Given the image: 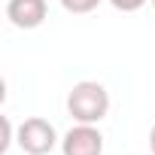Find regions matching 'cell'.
I'll return each instance as SVG.
<instances>
[{"label": "cell", "instance_id": "1", "mask_svg": "<svg viewBox=\"0 0 155 155\" xmlns=\"http://www.w3.org/2000/svg\"><path fill=\"white\" fill-rule=\"evenodd\" d=\"M67 113L73 122H82V125H97L107 119L110 113V91L94 82V79H82L76 82L67 91Z\"/></svg>", "mask_w": 155, "mask_h": 155}, {"label": "cell", "instance_id": "2", "mask_svg": "<svg viewBox=\"0 0 155 155\" xmlns=\"http://www.w3.org/2000/svg\"><path fill=\"white\" fill-rule=\"evenodd\" d=\"M15 143L25 155H49L55 146H61V137L55 131V125L43 116H31L18 125L15 131Z\"/></svg>", "mask_w": 155, "mask_h": 155}, {"label": "cell", "instance_id": "3", "mask_svg": "<svg viewBox=\"0 0 155 155\" xmlns=\"http://www.w3.org/2000/svg\"><path fill=\"white\" fill-rule=\"evenodd\" d=\"M61 155H104V134L97 131V125L76 122L61 137Z\"/></svg>", "mask_w": 155, "mask_h": 155}, {"label": "cell", "instance_id": "4", "mask_svg": "<svg viewBox=\"0 0 155 155\" xmlns=\"http://www.w3.org/2000/svg\"><path fill=\"white\" fill-rule=\"evenodd\" d=\"M49 15L46 0H6V18L18 31H37Z\"/></svg>", "mask_w": 155, "mask_h": 155}, {"label": "cell", "instance_id": "5", "mask_svg": "<svg viewBox=\"0 0 155 155\" xmlns=\"http://www.w3.org/2000/svg\"><path fill=\"white\" fill-rule=\"evenodd\" d=\"M61 6L67 12H73V15H85V12L101 6V0H61Z\"/></svg>", "mask_w": 155, "mask_h": 155}, {"label": "cell", "instance_id": "6", "mask_svg": "<svg viewBox=\"0 0 155 155\" xmlns=\"http://www.w3.org/2000/svg\"><path fill=\"white\" fill-rule=\"evenodd\" d=\"M110 6L119 12H137L140 6H146V0H110Z\"/></svg>", "mask_w": 155, "mask_h": 155}, {"label": "cell", "instance_id": "7", "mask_svg": "<svg viewBox=\"0 0 155 155\" xmlns=\"http://www.w3.org/2000/svg\"><path fill=\"white\" fill-rule=\"evenodd\" d=\"M12 140H15V128H12L9 116H3V146H0V152H6L12 146Z\"/></svg>", "mask_w": 155, "mask_h": 155}, {"label": "cell", "instance_id": "8", "mask_svg": "<svg viewBox=\"0 0 155 155\" xmlns=\"http://www.w3.org/2000/svg\"><path fill=\"white\" fill-rule=\"evenodd\" d=\"M149 149H152V155H155V125H152V131H149Z\"/></svg>", "mask_w": 155, "mask_h": 155}, {"label": "cell", "instance_id": "9", "mask_svg": "<svg viewBox=\"0 0 155 155\" xmlns=\"http://www.w3.org/2000/svg\"><path fill=\"white\" fill-rule=\"evenodd\" d=\"M149 3H152V9H155V0H149Z\"/></svg>", "mask_w": 155, "mask_h": 155}]
</instances>
